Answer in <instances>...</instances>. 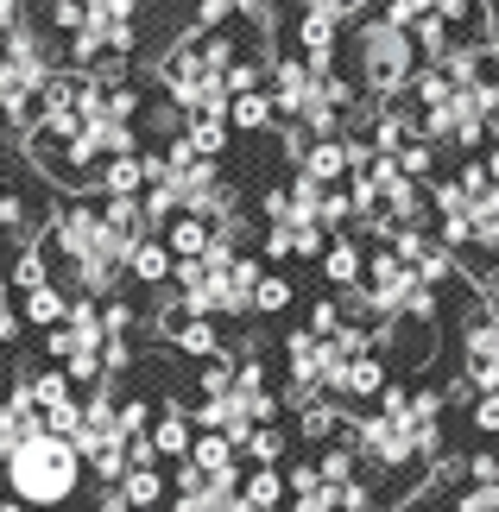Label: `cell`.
I'll return each mask as SVG.
<instances>
[{"instance_id": "obj_1", "label": "cell", "mask_w": 499, "mask_h": 512, "mask_svg": "<svg viewBox=\"0 0 499 512\" xmlns=\"http://www.w3.org/2000/svg\"><path fill=\"white\" fill-rule=\"evenodd\" d=\"M45 260H57V272H70V285L83 298H108L127 272V247L108 234L102 222V203H64L51 209V228H45Z\"/></svg>"}, {"instance_id": "obj_2", "label": "cell", "mask_w": 499, "mask_h": 512, "mask_svg": "<svg viewBox=\"0 0 499 512\" xmlns=\"http://www.w3.org/2000/svg\"><path fill=\"white\" fill-rule=\"evenodd\" d=\"M76 487H83V456H76L70 437L38 430L7 456V494L19 506H64L76 500Z\"/></svg>"}, {"instance_id": "obj_3", "label": "cell", "mask_w": 499, "mask_h": 512, "mask_svg": "<svg viewBox=\"0 0 499 512\" xmlns=\"http://www.w3.org/2000/svg\"><path fill=\"white\" fill-rule=\"evenodd\" d=\"M190 443H196V424H190V411H177V405H165L152 418V449L165 462H184L190 456Z\"/></svg>"}, {"instance_id": "obj_4", "label": "cell", "mask_w": 499, "mask_h": 512, "mask_svg": "<svg viewBox=\"0 0 499 512\" xmlns=\"http://www.w3.org/2000/svg\"><path fill=\"white\" fill-rule=\"evenodd\" d=\"M348 418H354V411H342V399L329 392V399H316V405L297 411V437H304V443H335Z\"/></svg>"}, {"instance_id": "obj_5", "label": "cell", "mask_w": 499, "mask_h": 512, "mask_svg": "<svg viewBox=\"0 0 499 512\" xmlns=\"http://www.w3.org/2000/svg\"><path fill=\"white\" fill-rule=\"evenodd\" d=\"M379 392H386V361H379V354L348 361L342 380H335V399H379Z\"/></svg>"}, {"instance_id": "obj_6", "label": "cell", "mask_w": 499, "mask_h": 512, "mask_svg": "<svg viewBox=\"0 0 499 512\" xmlns=\"http://www.w3.org/2000/svg\"><path fill=\"white\" fill-rule=\"evenodd\" d=\"M316 266H323V279H329L335 291H361V285H367V260H361V247H354V241H335Z\"/></svg>"}, {"instance_id": "obj_7", "label": "cell", "mask_w": 499, "mask_h": 512, "mask_svg": "<svg viewBox=\"0 0 499 512\" xmlns=\"http://www.w3.org/2000/svg\"><path fill=\"white\" fill-rule=\"evenodd\" d=\"M95 184H102L108 196H146V184H152V171H146V152H127V159H108Z\"/></svg>"}, {"instance_id": "obj_8", "label": "cell", "mask_w": 499, "mask_h": 512, "mask_svg": "<svg viewBox=\"0 0 499 512\" xmlns=\"http://www.w3.org/2000/svg\"><path fill=\"white\" fill-rule=\"evenodd\" d=\"M285 468H253V475H241V506L247 512H278L285 506Z\"/></svg>"}, {"instance_id": "obj_9", "label": "cell", "mask_w": 499, "mask_h": 512, "mask_svg": "<svg viewBox=\"0 0 499 512\" xmlns=\"http://www.w3.org/2000/svg\"><path fill=\"white\" fill-rule=\"evenodd\" d=\"M215 241V228L203 222V215H177V222H165V247H171V260H203Z\"/></svg>"}, {"instance_id": "obj_10", "label": "cell", "mask_w": 499, "mask_h": 512, "mask_svg": "<svg viewBox=\"0 0 499 512\" xmlns=\"http://www.w3.org/2000/svg\"><path fill=\"white\" fill-rule=\"evenodd\" d=\"M171 272H177L171 247H165V241H152V234H146V241H139V247L127 253V279H139V285H165Z\"/></svg>"}, {"instance_id": "obj_11", "label": "cell", "mask_w": 499, "mask_h": 512, "mask_svg": "<svg viewBox=\"0 0 499 512\" xmlns=\"http://www.w3.org/2000/svg\"><path fill=\"white\" fill-rule=\"evenodd\" d=\"M184 140H190V152L196 159H222V146H228V114H190L184 121Z\"/></svg>"}, {"instance_id": "obj_12", "label": "cell", "mask_w": 499, "mask_h": 512, "mask_svg": "<svg viewBox=\"0 0 499 512\" xmlns=\"http://www.w3.org/2000/svg\"><path fill=\"white\" fill-rule=\"evenodd\" d=\"M19 317H26V323H38V329H57V323L70 317V298H64V285H38V291H26Z\"/></svg>"}, {"instance_id": "obj_13", "label": "cell", "mask_w": 499, "mask_h": 512, "mask_svg": "<svg viewBox=\"0 0 499 512\" xmlns=\"http://www.w3.org/2000/svg\"><path fill=\"white\" fill-rule=\"evenodd\" d=\"M121 500L133 512H146V506H165V475L158 468H127V481H121Z\"/></svg>"}, {"instance_id": "obj_14", "label": "cell", "mask_w": 499, "mask_h": 512, "mask_svg": "<svg viewBox=\"0 0 499 512\" xmlns=\"http://www.w3.org/2000/svg\"><path fill=\"white\" fill-rule=\"evenodd\" d=\"M304 177H316V184H335V177H348V146L342 140H323L304 152Z\"/></svg>"}, {"instance_id": "obj_15", "label": "cell", "mask_w": 499, "mask_h": 512, "mask_svg": "<svg viewBox=\"0 0 499 512\" xmlns=\"http://www.w3.org/2000/svg\"><path fill=\"white\" fill-rule=\"evenodd\" d=\"M228 121L234 127H241V133H266L272 127V95H234V102H228Z\"/></svg>"}, {"instance_id": "obj_16", "label": "cell", "mask_w": 499, "mask_h": 512, "mask_svg": "<svg viewBox=\"0 0 499 512\" xmlns=\"http://www.w3.org/2000/svg\"><path fill=\"white\" fill-rule=\"evenodd\" d=\"M26 437H38V424H32L13 399H0V468H7V456H13V449L26 443Z\"/></svg>"}, {"instance_id": "obj_17", "label": "cell", "mask_w": 499, "mask_h": 512, "mask_svg": "<svg viewBox=\"0 0 499 512\" xmlns=\"http://www.w3.org/2000/svg\"><path fill=\"white\" fill-rule=\"evenodd\" d=\"M285 443H291V430H285V424H259L253 437H247V456H253L259 468H278V456H285Z\"/></svg>"}, {"instance_id": "obj_18", "label": "cell", "mask_w": 499, "mask_h": 512, "mask_svg": "<svg viewBox=\"0 0 499 512\" xmlns=\"http://www.w3.org/2000/svg\"><path fill=\"white\" fill-rule=\"evenodd\" d=\"M38 285H51V260H45V247H26L19 266H13V291L26 298V291H38Z\"/></svg>"}, {"instance_id": "obj_19", "label": "cell", "mask_w": 499, "mask_h": 512, "mask_svg": "<svg viewBox=\"0 0 499 512\" xmlns=\"http://www.w3.org/2000/svg\"><path fill=\"white\" fill-rule=\"evenodd\" d=\"M253 310H259V317H278V310H291V279H285V272H266V279H259Z\"/></svg>"}, {"instance_id": "obj_20", "label": "cell", "mask_w": 499, "mask_h": 512, "mask_svg": "<svg viewBox=\"0 0 499 512\" xmlns=\"http://www.w3.org/2000/svg\"><path fill=\"white\" fill-rule=\"evenodd\" d=\"M297 38H304V51H310V57H323V51H329V38H335V13H304Z\"/></svg>"}, {"instance_id": "obj_21", "label": "cell", "mask_w": 499, "mask_h": 512, "mask_svg": "<svg viewBox=\"0 0 499 512\" xmlns=\"http://www.w3.org/2000/svg\"><path fill=\"white\" fill-rule=\"evenodd\" d=\"M329 241H323V228L316 222H291V260H323Z\"/></svg>"}, {"instance_id": "obj_22", "label": "cell", "mask_w": 499, "mask_h": 512, "mask_svg": "<svg viewBox=\"0 0 499 512\" xmlns=\"http://www.w3.org/2000/svg\"><path fill=\"white\" fill-rule=\"evenodd\" d=\"M468 424L481 430V437H493V443H499V392H481V399L468 405Z\"/></svg>"}, {"instance_id": "obj_23", "label": "cell", "mask_w": 499, "mask_h": 512, "mask_svg": "<svg viewBox=\"0 0 499 512\" xmlns=\"http://www.w3.org/2000/svg\"><path fill=\"white\" fill-rule=\"evenodd\" d=\"M19 323H26V317H19V310H13V285L0 279V354H7V348L19 342Z\"/></svg>"}, {"instance_id": "obj_24", "label": "cell", "mask_w": 499, "mask_h": 512, "mask_svg": "<svg viewBox=\"0 0 499 512\" xmlns=\"http://www.w3.org/2000/svg\"><path fill=\"white\" fill-rule=\"evenodd\" d=\"M379 418H405V411H411V386L405 380H386V392H379Z\"/></svg>"}, {"instance_id": "obj_25", "label": "cell", "mask_w": 499, "mask_h": 512, "mask_svg": "<svg viewBox=\"0 0 499 512\" xmlns=\"http://www.w3.org/2000/svg\"><path fill=\"white\" fill-rule=\"evenodd\" d=\"M285 487H291V500H304V494H316V487H323V475H316V462H291V468H285Z\"/></svg>"}, {"instance_id": "obj_26", "label": "cell", "mask_w": 499, "mask_h": 512, "mask_svg": "<svg viewBox=\"0 0 499 512\" xmlns=\"http://www.w3.org/2000/svg\"><path fill=\"white\" fill-rule=\"evenodd\" d=\"M335 329H342V310H335V304L323 298V304H316V310H310V336H316V342H329V336H335Z\"/></svg>"}, {"instance_id": "obj_27", "label": "cell", "mask_w": 499, "mask_h": 512, "mask_svg": "<svg viewBox=\"0 0 499 512\" xmlns=\"http://www.w3.org/2000/svg\"><path fill=\"white\" fill-rule=\"evenodd\" d=\"M266 260H291V222H272L266 228Z\"/></svg>"}, {"instance_id": "obj_28", "label": "cell", "mask_w": 499, "mask_h": 512, "mask_svg": "<svg viewBox=\"0 0 499 512\" xmlns=\"http://www.w3.org/2000/svg\"><path fill=\"white\" fill-rule=\"evenodd\" d=\"M398 171H405L411 184H417V177H430V152H424V146H417V152H405V159H398Z\"/></svg>"}, {"instance_id": "obj_29", "label": "cell", "mask_w": 499, "mask_h": 512, "mask_svg": "<svg viewBox=\"0 0 499 512\" xmlns=\"http://www.w3.org/2000/svg\"><path fill=\"white\" fill-rule=\"evenodd\" d=\"M373 140H379V146H386V152H392L398 140H405V121H379V133H373Z\"/></svg>"}, {"instance_id": "obj_30", "label": "cell", "mask_w": 499, "mask_h": 512, "mask_svg": "<svg viewBox=\"0 0 499 512\" xmlns=\"http://www.w3.org/2000/svg\"><path fill=\"white\" fill-rule=\"evenodd\" d=\"M26 7H38V0H0V32H7V26H13V19L26 13Z\"/></svg>"}, {"instance_id": "obj_31", "label": "cell", "mask_w": 499, "mask_h": 512, "mask_svg": "<svg viewBox=\"0 0 499 512\" xmlns=\"http://www.w3.org/2000/svg\"><path fill=\"white\" fill-rule=\"evenodd\" d=\"M487 177H493V184H499V133H493V165H487Z\"/></svg>"}, {"instance_id": "obj_32", "label": "cell", "mask_w": 499, "mask_h": 512, "mask_svg": "<svg viewBox=\"0 0 499 512\" xmlns=\"http://www.w3.org/2000/svg\"><path fill=\"white\" fill-rule=\"evenodd\" d=\"M0 512H26V506H19V500H7V506H0Z\"/></svg>"}, {"instance_id": "obj_33", "label": "cell", "mask_w": 499, "mask_h": 512, "mask_svg": "<svg viewBox=\"0 0 499 512\" xmlns=\"http://www.w3.org/2000/svg\"><path fill=\"white\" fill-rule=\"evenodd\" d=\"M146 512H165V506H146Z\"/></svg>"}, {"instance_id": "obj_34", "label": "cell", "mask_w": 499, "mask_h": 512, "mask_svg": "<svg viewBox=\"0 0 499 512\" xmlns=\"http://www.w3.org/2000/svg\"><path fill=\"white\" fill-rule=\"evenodd\" d=\"M449 512H455V506H449Z\"/></svg>"}]
</instances>
